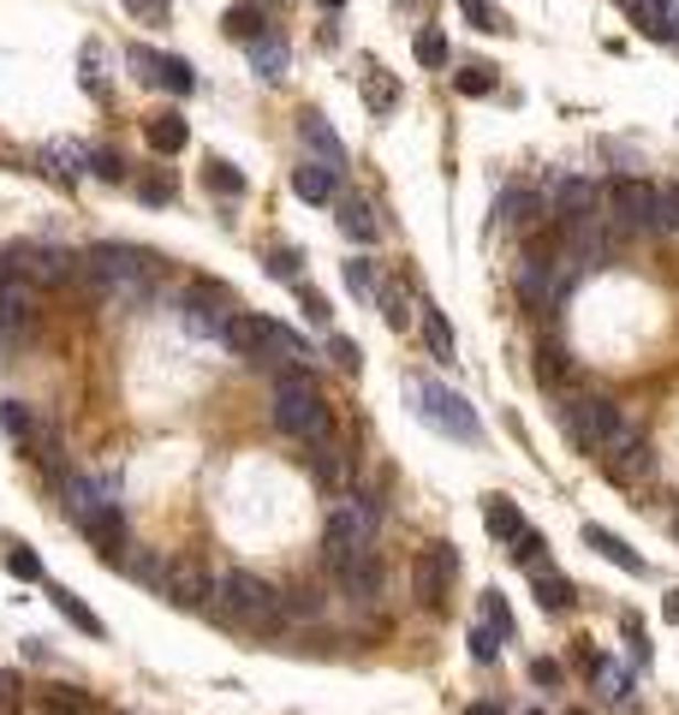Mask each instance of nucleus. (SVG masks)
Here are the masks:
<instances>
[{
  "mask_svg": "<svg viewBox=\"0 0 679 715\" xmlns=\"http://www.w3.org/2000/svg\"><path fill=\"white\" fill-rule=\"evenodd\" d=\"M150 274H155V257L138 251V245L101 239L78 257V281H90L101 299H143L150 293Z\"/></svg>",
  "mask_w": 679,
  "mask_h": 715,
  "instance_id": "1",
  "label": "nucleus"
},
{
  "mask_svg": "<svg viewBox=\"0 0 679 715\" xmlns=\"http://www.w3.org/2000/svg\"><path fill=\"white\" fill-rule=\"evenodd\" d=\"M269 412H274V430L292 435V442H304V447L328 442V430H334V412H328V400H322V388L310 382V376H299V370H287L274 382Z\"/></svg>",
  "mask_w": 679,
  "mask_h": 715,
  "instance_id": "2",
  "label": "nucleus"
},
{
  "mask_svg": "<svg viewBox=\"0 0 679 715\" xmlns=\"http://www.w3.org/2000/svg\"><path fill=\"white\" fill-rule=\"evenodd\" d=\"M209 608L227 626H250V632H274L280 620H287V608H280V591L262 585L257 573H245V566H233V573L215 578V596Z\"/></svg>",
  "mask_w": 679,
  "mask_h": 715,
  "instance_id": "3",
  "label": "nucleus"
},
{
  "mask_svg": "<svg viewBox=\"0 0 679 715\" xmlns=\"http://www.w3.org/2000/svg\"><path fill=\"white\" fill-rule=\"evenodd\" d=\"M376 543V501H364V495H340L334 513H328V531H322V561L334 566H352L358 554H370Z\"/></svg>",
  "mask_w": 679,
  "mask_h": 715,
  "instance_id": "4",
  "label": "nucleus"
},
{
  "mask_svg": "<svg viewBox=\"0 0 679 715\" xmlns=\"http://www.w3.org/2000/svg\"><path fill=\"white\" fill-rule=\"evenodd\" d=\"M0 269L19 274V281H31V286H66V281H78V257L61 251V245H36V239L7 245V251H0Z\"/></svg>",
  "mask_w": 679,
  "mask_h": 715,
  "instance_id": "5",
  "label": "nucleus"
},
{
  "mask_svg": "<svg viewBox=\"0 0 679 715\" xmlns=\"http://www.w3.org/2000/svg\"><path fill=\"white\" fill-rule=\"evenodd\" d=\"M560 423H567L572 447H584V454H596V447L614 435V423H619V405H614V400H602V393H572V400L560 405Z\"/></svg>",
  "mask_w": 679,
  "mask_h": 715,
  "instance_id": "6",
  "label": "nucleus"
},
{
  "mask_svg": "<svg viewBox=\"0 0 679 715\" xmlns=\"http://www.w3.org/2000/svg\"><path fill=\"white\" fill-rule=\"evenodd\" d=\"M453 573H460V554H453L448 543H430L411 561V596H418V608H430V615H441L453 596Z\"/></svg>",
  "mask_w": 679,
  "mask_h": 715,
  "instance_id": "7",
  "label": "nucleus"
},
{
  "mask_svg": "<svg viewBox=\"0 0 679 715\" xmlns=\"http://www.w3.org/2000/svg\"><path fill=\"white\" fill-rule=\"evenodd\" d=\"M418 418L430 423V430H441V435H460V442H477L483 435V423H477V412L460 400L453 388H441V382H418Z\"/></svg>",
  "mask_w": 679,
  "mask_h": 715,
  "instance_id": "8",
  "label": "nucleus"
},
{
  "mask_svg": "<svg viewBox=\"0 0 679 715\" xmlns=\"http://www.w3.org/2000/svg\"><path fill=\"white\" fill-rule=\"evenodd\" d=\"M602 209H608V192H602L596 180H584V173H567V180L554 185V203H549V215L560 221V232H572L584 221H602Z\"/></svg>",
  "mask_w": 679,
  "mask_h": 715,
  "instance_id": "9",
  "label": "nucleus"
},
{
  "mask_svg": "<svg viewBox=\"0 0 679 715\" xmlns=\"http://www.w3.org/2000/svg\"><path fill=\"white\" fill-rule=\"evenodd\" d=\"M78 531L90 537L108 561H120V549H126V513H120V501H90V495H84V501H78Z\"/></svg>",
  "mask_w": 679,
  "mask_h": 715,
  "instance_id": "10",
  "label": "nucleus"
},
{
  "mask_svg": "<svg viewBox=\"0 0 679 715\" xmlns=\"http://www.w3.org/2000/svg\"><path fill=\"white\" fill-rule=\"evenodd\" d=\"M608 192V221L626 232V227H649V215H656V185L649 180H614V185H602Z\"/></svg>",
  "mask_w": 679,
  "mask_h": 715,
  "instance_id": "11",
  "label": "nucleus"
},
{
  "mask_svg": "<svg viewBox=\"0 0 679 715\" xmlns=\"http://www.w3.org/2000/svg\"><path fill=\"white\" fill-rule=\"evenodd\" d=\"M161 596H168L173 608H209V596H215V578L203 573L197 561H168V573H161Z\"/></svg>",
  "mask_w": 679,
  "mask_h": 715,
  "instance_id": "12",
  "label": "nucleus"
},
{
  "mask_svg": "<svg viewBox=\"0 0 679 715\" xmlns=\"http://www.w3.org/2000/svg\"><path fill=\"white\" fill-rule=\"evenodd\" d=\"M227 304V286H215V281H197L185 293V323L191 334H209V340H220V328H227V316L233 311H220Z\"/></svg>",
  "mask_w": 679,
  "mask_h": 715,
  "instance_id": "13",
  "label": "nucleus"
},
{
  "mask_svg": "<svg viewBox=\"0 0 679 715\" xmlns=\"http://www.w3.org/2000/svg\"><path fill=\"white\" fill-rule=\"evenodd\" d=\"M31 323H36V286L0 269V328L19 334V328H31Z\"/></svg>",
  "mask_w": 679,
  "mask_h": 715,
  "instance_id": "14",
  "label": "nucleus"
},
{
  "mask_svg": "<svg viewBox=\"0 0 679 715\" xmlns=\"http://www.w3.org/2000/svg\"><path fill=\"white\" fill-rule=\"evenodd\" d=\"M626 7V19L638 24L649 42H673L679 36V7L673 0H619Z\"/></svg>",
  "mask_w": 679,
  "mask_h": 715,
  "instance_id": "15",
  "label": "nucleus"
},
{
  "mask_svg": "<svg viewBox=\"0 0 679 715\" xmlns=\"http://www.w3.org/2000/svg\"><path fill=\"white\" fill-rule=\"evenodd\" d=\"M220 346H227L233 358H245V364H262V316L233 311L227 328H220Z\"/></svg>",
  "mask_w": 679,
  "mask_h": 715,
  "instance_id": "16",
  "label": "nucleus"
},
{
  "mask_svg": "<svg viewBox=\"0 0 679 715\" xmlns=\"http://www.w3.org/2000/svg\"><path fill=\"white\" fill-rule=\"evenodd\" d=\"M299 131H304L310 150H316V162H322V167H334V173L346 167V143L334 138V126L322 120V113H310V108H304V113H299Z\"/></svg>",
  "mask_w": 679,
  "mask_h": 715,
  "instance_id": "17",
  "label": "nucleus"
},
{
  "mask_svg": "<svg viewBox=\"0 0 679 715\" xmlns=\"http://www.w3.org/2000/svg\"><path fill=\"white\" fill-rule=\"evenodd\" d=\"M530 578H537L542 615H567V608H579V591H572L567 573H554V566H530Z\"/></svg>",
  "mask_w": 679,
  "mask_h": 715,
  "instance_id": "18",
  "label": "nucleus"
},
{
  "mask_svg": "<svg viewBox=\"0 0 679 715\" xmlns=\"http://www.w3.org/2000/svg\"><path fill=\"white\" fill-rule=\"evenodd\" d=\"M418 323H423V346H430L435 364H453L460 358V340H453V323L435 311V304H418Z\"/></svg>",
  "mask_w": 679,
  "mask_h": 715,
  "instance_id": "19",
  "label": "nucleus"
},
{
  "mask_svg": "<svg viewBox=\"0 0 679 715\" xmlns=\"http://www.w3.org/2000/svg\"><path fill=\"white\" fill-rule=\"evenodd\" d=\"M340 591H346L352 603H376V596H381V566H376V554H358L352 566H340Z\"/></svg>",
  "mask_w": 679,
  "mask_h": 715,
  "instance_id": "20",
  "label": "nucleus"
},
{
  "mask_svg": "<svg viewBox=\"0 0 679 715\" xmlns=\"http://www.w3.org/2000/svg\"><path fill=\"white\" fill-rule=\"evenodd\" d=\"M584 543L590 549H596L602 554V561H614L619 566V573H632V578H644L649 573V566H644V554H632L626 543H619V537L614 531H602V524H584Z\"/></svg>",
  "mask_w": 679,
  "mask_h": 715,
  "instance_id": "21",
  "label": "nucleus"
},
{
  "mask_svg": "<svg viewBox=\"0 0 679 715\" xmlns=\"http://www.w3.org/2000/svg\"><path fill=\"white\" fill-rule=\"evenodd\" d=\"M495 215H500L507 227H530L537 215H549V197L525 192V185H507V192H500V203H495Z\"/></svg>",
  "mask_w": 679,
  "mask_h": 715,
  "instance_id": "22",
  "label": "nucleus"
},
{
  "mask_svg": "<svg viewBox=\"0 0 679 715\" xmlns=\"http://www.w3.org/2000/svg\"><path fill=\"white\" fill-rule=\"evenodd\" d=\"M304 358H310V346L299 340V334L262 316V364H304Z\"/></svg>",
  "mask_w": 679,
  "mask_h": 715,
  "instance_id": "23",
  "label": "nucleus"
},
{
  "mask_svg": "<svg viewBox=\"0 0 679 715\" xmlns=\"http://www.w3.org/2000/svg\"><path fill=\"white\" fill-rule=\"evenodd\" d=\"M262 24H269V12H262V0H233L227 12H220V31L239 36V42H257Z\"/></svg>",
  "mask_w": 679,
  "mask_h": 715,
  "instance_id": "24",
  "label": "nucleus"
},
{
  "mask_svg": "<svg viewBox=\"0 0 679 715\" xmlns=\"http://www.w3.org/2000/svg\"><path fill=\"white\" fill-rule=\"evenodd\" d=\"M185 143H191L185 113H155V120H150V150H155V155H180Z\"/></svg>",
  "mask_w": 679,
  "mask_h": 715,
  "instance_id": "25",
  "label": "nucleus"
},
{
  "mask_svg": "<svg viewBox=\"0 0 679 715\" xmlns=\"http://www.w3.org/2000/svg\"><path fill=\"white\" fill-rule=\"evenodd\" d=\"M483 524H489V537H500V543H519V531H525V513H519V501H507V495H495V501L483 507Z\"/></svg>",
  "mask_w": 679,
  "mask_h": 715,
  "instance_id": "26",
  "label": "nucleus"
},
{
  "mask_svg": "<svg viewBox=\"0 0 679 715\" xmlns=\"http://www.w3.org/2000/svg\"><path fill=\"white\" fill-rule=\"evenodd\" d=\"M334 180H340L334 167H322V162H304L299 173H292V192H299L304 203H328V197H334Z\"/></svg>",
  "mask_w": 679,
  "mask_h": 715,
  "instance_id": "27",
  "label": "nucleus"
},
{
  "mask_svg": "<svg viewBox=\"0 0 679 715\" xmlns=\"http://www.w3.org/2000/svg\"><path fill=\"white\" fill-rule=\"evenodd\" d=\"M340 232H346V239H358V245H370L376 239V215H370V203H364V197H346V203H340Z\"/></svg>",
  "mask_w": 679,
  "mask_h": 715,
  "instance_id": "28",
  "label": "nucleus"
},
{
  "mask_svg": "<svg viewBox=\"0 0 679 715\" xmlns=\"http://www.w3.org/2000/svg\"><path fill=\"white\" fill-rule=\"evenodd\" d=\"M287 61H292V54H287V42H280V36L262 31L257 42H250V66H257L262 78H280V72H287Z\"/></svg>",
  "mask_w": 679,
  "mask_h": 715,
  "instance_id": "29",
  "label": "nucleus"
},
{
  "mask_svg": "<svg viewBox=\"0 0 679 715\" xmlns=\"http://www.w3.org/2000/svg\"><path fill=\"white\" fill-rule=\"evenodd\" d=\"M42 715H90V692H78V685H48V692H42Z\"/></svg>",
  "mask_w": 679,
  "mask_h": 715,
  "instance_id": "30",
  "label": "nucleus"
},
{
  "mask_svg": "<svg viewBox=\"0 0 679 715\" xmlns=\"http://www.w3.org/2000/svg\"><path fill=\"white\" fill-rule=\"evenodd\" d=\"M310 472H316L322 489H340V477H346V454H340L334 442H316V454H310Z\"/></svg>",
  "mask_w": 679,
  "mask_h": 715,
  "instance_id": "31",
  "label": "nucleus"
},
{
  "mask_svg": "<svg viewBox=\"0 0 679 715\" xmlns=\"http://www.w3.org/2000/svg\"><path fill=\"white\" fill-rule=\"evenodd\" d=\"M590 674L602 680V697H608V704H626V697H632L626 668H614V662H602V656H590Z\"/></svg>",
  "mask_w": 679,
  "mask_h": 715,
  "instance_id": "32",
  "label": "nucleus"
},
{
  "mask_svg": "<svg viewBox=\"0 0 679 715\" xmlns=\"http://www.w3.org/2000/svg\"><path fill=\"white\" fill-rule=\"evenodd\" d=\"M537 376H542V388H567L572 382V353H567V346H542Z\"/></svg>",
  "mask_w": 679,
  "mask_h": 715,
  "instance_id": "33",
  "label": "nucleus"
},
{
  "mask_svg": "<svg viewBox=\"0 0 679 715\" xmlns=\"http://www.w3.org/2000/svg\"><path fill=\"white\" fill-rule=\"evenodd\" d=\"M54 608H61V615H66L72 626H78V632H90V638H101V632H108V626H101V620H96V615H90V608H84L72 591H54Z\"/></svg>",
  "mask_w": 679,
  "mask_h": 715,
  "instance_id": "34",
  "label": "nucleus"
},
{
  "mask_svg": "<svg viewBox=\"0 0 679 715\" xmlns=\"http://www.w3.org/2000/svg\"><path fill=\"white\" fill-rule=\"evenodd\" d=\"M0 430H7V435H12V442H24V447H31V442H36V418H31V412H24V405H19V400H7V405H0Z\"/></svg>",
  "mask_w": 679,
  "mask_h": 715,
  "instance_id": "35",
  "label": "nucleus"
},
{
  "mask_svg": "<svg viewBox=\"0 0 679 715\" xmlns=\"http://www.w3.org/2000/svg\"><path fill=\"white\" fill-rule=\"evenodd\" d=\"M679 227V185H656V215H649V232H673Z\"/></svg>",
  "mask_w": 679,
  "mask_h": 715,
  "instance_id": "36",
  "label": "nucleus"
},
{
  "mask_svg": "<svg viewBox=\"0 0 679 715\" xmlns=\"http://www.w3.org/2000/svg\"><path fill=\"white\" fill-rule=\"evenodd\" d=\"M203 185H209V192H220V197H245V173L233 167V162H209Z\"/></svg>",
  "mask_w": 679,
  "mask_h": 715,
  "instance_id": "37",
  "label": "nucleus"
},
{
  "mask_svg": "<svg viewBox=\"0 0 679 715\" xmlns=\"http://www.w3.org/2000/svg\"><path fill=\"white\" fill-rule=\"evenodd\" d=\"M411 54H418V66H430V72H435V66H448V54H453V48H448V36H441V31H418Z\"/></svg>",
  "mask_w": 679,
  "mask_h": 715,
  "instance_id": "38",
  "label": "nucleus"
},
{
  "mask_svg": "<svg viewBox=\"0 0 679 715\" xmlns=\"http://www.w3.org/2000/svg\"><path fill=\"white\" fill-rule=\"evenodd\" d=\"M161 84H168L173 96H191V90H197V78H191V66L180 61V54H161Z\"/></svg>",
  "mask_w": 679,
  "mask_h": 715,
  "instance_id": "39",
  "label": "nucleus"
},
{
  "mask_svg": "<svg viewBox=\"0 0 679 715\" xmlns=\"http://www.w3.org/2000/svg\"><path fill=\"white\" fill-rule=\"evenodd\" d=\"M346 286H352L358 299H376V286H381V281H376V262H370V257H352V262H346Z\"/></svg>",
  "mask_w": 679,
  "mask_h": 715,
  "instance_id": "40",
  "label": "nucleus"
},
{
  "mask_svg": "<svg viewBox=\"0 0 679 715\" xmlns=\"http://www.w3.org/2000/svg\"><path fill=\"white\" fill-rule=\"evenodd\" d=\"M280 608H287V615H310V620H316L322 615V591L316 585H299V591H292V596H280Z\"/></svg>",
  "mask_w": 679,
  "mask_h": 715,
  "instance_id": "41",
  "label": "nucleus"
},
{
  "mask_svg": "<svg viewBox=\"0 0 679 715\" xmlns=\"http://www.w3.org/2000/svg\"><path fill=\"white\" fill-rule=\"evenodd\" d=\"M471 656H477L483 668L500 656V632H495V626H471Z\"/></svg>",
  "mask_w": 679,
  "mask_h": 715,
  "instance_id": "42",
  "label": "nucleus"
},
{
  "mask_svg": "<svg viewBox=\"0 0 679 715\" xmlns=\"http://www.w3.org/2000/svg\"><path fill=\"white\" fill-rule=\"evenodd\" d=\"M364 90H370V108H394V84L381 66H364Z\"/></svg>",
  "mask_w": 679,
  "mask_h": 715,
  "instance_id": "43",
  "label": "nucleus"
},
{
  "mask_svg": "<svg viewBox=\"0 0 679 715\" xmlns=\"http://www.w3.org/2000/svg\"><path fill=\"white\" fill-rule=\"evenodd\" d=\"M328 358L340 364V370H364V353H358V340H346V334H328Z\"/></svg>",
  "mask_w": 679,
  "mask_h": 715,
  "instance_id": "44",
  "label": "nucleus"
},
{
  "mask_svg": "<svg viewBox=\"0 0 679 715\" xmlns=\"http://www.w3.org/2000/svg\"><path fill=\"white\" fill-rule=\"evenodd\" d=\"M460 12H465L471 24H477V31H500V24H507V19H500V12L489 7V0H460Z\"/></svg>",
  "mask_w": 679,
  "mask_h": 715,
  "instance_id": "45",
  "label": "nucleus"
},
{
  "mask_svg": "<svg viewBox=\"0 0 679 715\" xmlns=\"http://www.w3.org/2000/svg\"><path fill=\"white\" fill-rule=\"evenodd\" d=\"M7 573L12 578H42V554L36 549H12L7 554Z\"/></svg>",
  "mask_w": 679,
  "mask_h": 715,
  "instance_id": "46",
  "label": "nucleus"
},
{
  "mask_svg": "<svg viewBox=\"0 0 679 715\" xmlns=\"http://www.w3.org/2000/svg\"><path fill=\"white\" fill-rule=\"evenodd\" d=\"M376 304H381V316H388V328H406V299L400 293H394V286H376Z\"/></svg>",
  "mask_w": 679,
  "mask_h": 715,
  "instance_id": "47",
  "label": "nucleus"
},
{
  "mask_svg": "<svg viewBox=\"0 0 679 715\" xmlns=\"http://www.w3.org/2000/svg\"><path fill=\"white\" fill-rule=\"evenodd\" d=\"M483 626H495L500 638L513 632V615H507V603H500V591H489V596H483Z\"/></svg>",
  "mask_w": 679,
  "mask_h": 715,
  "instance_id": "48",
  "label": "nucleus"
},
{
  "mask_svg": "<svg viewBox=\"0 0 679 715\" xmlns=\"http://www.w3.org/2000/svg\"><path fill=\"white\" fill-rule=\"evenodd\" d=\"M453 84H460V90H465V96H489V90H495V78H489V66H465V72H460V78H453Z\"/></svg>",
  "mask_w": 679,
  "mask_h": 715,
  "instance_id": "49",
  "label": "nucleus"
},
{
  "mask_svg": "<svg viewBox=\"0 0 679 715\" xmlns=\"http://www.w3.org/2000/svg\"><path fill=\"white\" fill-rule=\"evenodd\" d=\"M126 61L138 66V78H143V84H161V54H155V48H131Z\"/></svg>",
  "mask_w": 679,
  "mask_h": 715,
  "instance_id": "50",
  "label": "nucleus"
},
{
  "mask_svg": "<svg viewBox=\"0 0 679 715\" xmlns=\"http://www.w3.org/2000/svg\"><path fill=\"white\" fill-rule=\"evenodd\" d=\"M120 7H126V12H138L143 24H161V19H168V7H173V0H120Z\"/></svg>",
  "mask_w": 679,
  "mask_h": 715,
  "instance_id": "51",
  "label": "nucleus"
},
{
  "mask_svg": "<svg viewBox=\"0 0 679 715\" xmlns=\"http://www.w3.org/2000/svg\"><path fill=\"white\" fill-rule=\"evenodd\" d=\"M24 704V685H19V674H7V668H0V715H12Z\"/></svg>",
  "mask_w": 679,
  "mask_h": 715,
  "instance_id": "52",
  "label": "nucleus"
},
{
  "mask_svg": "<svg viewBox=\"0 0 679 715\" xmlns=\"http://www.w3.org/2000/svg\"><path fill=\"white\" fill-rule=\"evenodd\" d=\"M537 554H542V537L525 524V531H519V543H513V561H519V566H537Z\"/></svg>",
  "mask_w": 679,
  "mask_h": 715,
  "instance_id": "53",
  "label": "nucleus"
},
{
  "mask_svg": "<svg viewBox=\"0 0 679 715\" xmlns=\"http://www.w3.org/2000/svg\"><path fill=\"white\" fill-rule=\"evenodd\" d=\"M269 274H274V281H292V274H299V251H292V245H280V251L269 257Z\"/></svg>",
  "mask_w": 679,
  "mask_h": 715,
  "instance_id": "54",
  "label": "nucleus"
},
{
  "mask_svg": "<svg viewBox=\"0 0 679 715\" xmlns=\"http://www.w3.org/2000/svg\"><path fill=\"white\" fill-rule=\"evenodd\" d=\"M96 173H101V180H114V185H120V180H126V155H114V150H96Z\"/></svg>",
  "mask_w": 679,
  "mask_h": 715,
  "instance_id": "55",
  "label": "nucleus"
},
{
  "mask_svg": "<svg viewBox=\"0 0 679 715\" xmlns=\"http://www.w3.org/2000/svg\"><path fill=\"white\" fill-rule=\"evenodd\" d=\"M299 299H304V316H310V323H316V328H328V316H334V311H328V299H322V293H310V286H304Z\"/></svg>",
  "mask_w": 679,
  "mask_h": 715,
  "instance_id": "56",
  "label": "nucleus"
},
{
  "mask_svg": "<svg viewBox=\"0 0 679 715\" xmlns=\"http://www.w3.org/2000/svg\"><path fill=\"white\" fill-rule=\"evenodd\" d=\"M530 680H537V685H560V662H549V656H537V662H530Z\"/></svg>",
  "mask_w": 679,
  "mask_h": 715,
  "instance_id": "57",
  "label": "nucleus"
},
{
  "mask_svg": "<svg viewBox=\"0 0 679 715\" xmlns=\"http://www.w3.org/2000/svg\"><path fill=\"white\" fill-rule=\"evenodd\" d=\"M138 197H143V203H168V197H173V180H143Z\"/></svg>",
  "mask_w": 679,
  "mask_h": 715,
  "instance_id": "58",
  "label": "nucleus"
},
{
  "mask_svg": "<svg viewBox=\"0 0 679 715\" xmlns=\"http://www.w3.org/2000/svg\"><path fill=\"white\" fill-rule=\"evenodd\" d=\"M131 573H138V578H150V585H161V573H168V566H161L155 554H138V561H131Z\"/></svg>",
  "mask_w": 679,
  "mask_h": 715,
  "instance_id": "59",
  "label": "nucleus"
},
{
  "mask_svg": "<svg viewBox=\"0 0 679 715\" xmlns=\"http://www.w3.org/2000/svg\"><path fill=\"white\" fill-rule=\"evenodd\" d=\"M465 715H507V709H500V704H471Z\"/></svg>",
  "mask_w": 679,
  "mask_h": 715,
  "instance_id": "60",
  "label": "nucleus"
},
{
  "mask_svg": "<svg viewBox=\"0 0 679 715\" xmlns=\"http://www.w3.org/2000/svg\"><path fill=\"white\" fill-rule=\"evenodd\" d=\"M668 620H679V591L668 596Z\"/></svg>",
  "mask_w": 679,
  "mask_h": 715,
  "instance_id": "61",
  "label": "nucleus"
},
{
  "mask_svg": "<svg viewBox=\"0 0 679 715\" xmlns=\"http://www.w3.org/2000/svg\"><path fill=\"white\" fill-rule=\"evenodd\" d=\"M567 715H584V709H567Z\"/></svg>",
  "mask_w": 679,
  "mask_h": 715,
  "instance_id": "62",
  "label": "nucleus"
},
{
  "mask_svg": "<svg viewBox=\"0 0 679 715\" xmlns=\"http://www.w3.org/2000/svg\"><path fill=\"white\" fill-rule=\"evenodd\" d=\"M530 715H542V709H530Z\"/></svg>",
  "mask_w": 679,
  "mask_h": 715,
  "instance_id": "63",
  "label": "nucleus"
},
{
  "mask_svg": "<svg viewBox=\"0 0 679 715\" xmlns=\"http://www.w3.org/2000/svg\"><path fill=\"white\" fill-rule=\"evenodd\" d=\"M673 531H679V519H673Z\"/></svg>",
  "mask_w": 679,
  "mask_h": 715,
  "instance_id": "64",
  "label": "nucleus"
}]
</instances>
